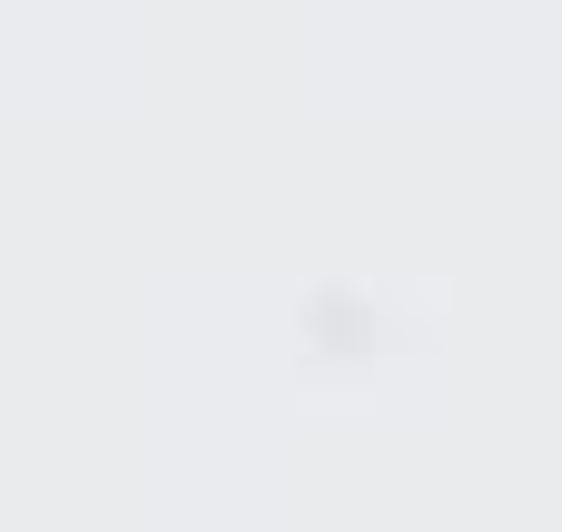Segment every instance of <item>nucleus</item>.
I'll use <instances>...</instances> for the list:
<instances>
[]
</instances>
